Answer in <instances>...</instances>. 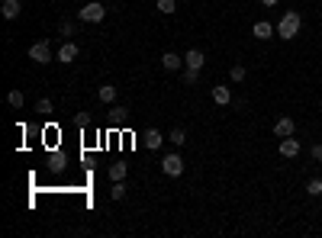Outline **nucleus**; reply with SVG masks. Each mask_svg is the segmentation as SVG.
Masks as SVG:
<instances>
[{
    "label": "nucleus",
    "mask_w": 322,
    "mask_h": 238,
    "mask_svg": "<svg viewBox=\"0 0 322 238\" xmlns=\"http://www.w3.org/2000/svg\"><path fill=\"white\" fill-rule=\"evenodd\" d=\"M161 171L168 177H181L184 174V158H181V154H164V158H161Z\"/></svg>",
    "instance_id": "3"
},
{
    "label": "nucleus",
    "mask_w": 322,
    "mask_h": 238,
    "mask_svg": "<svg viewBox=\"0 0 322 238\" xmlns=\"http://www.w3.org/2000/svg\"><path fill=\"white\" fill-rule=\"evenodd\" d=\"M161 68H164V71H181V68H184V58L174 55V52H164V55H161Z\"/></svg>",
    "instance_id": "9"
},
{
    "label": "nucleus",
    "mask_w": 322,
    "mask_h": 238,
    "mask_svg": "<svg viewBox=\"0 0 322 238\" xmlns=\"http://www.w3.org/2000/svg\"><path fill=\"white\" fill-rule=\"evenodd\" d=\"M155 10H158V13H164V16H171L174 10H177V4H174V0H155Z\"/></svg>",
    "instance_id": "15"
},
{
    "label": "nucleus",
    "mask_w": 322,
    "mask_h": 238,
    "mask_svg": "<svg viewBox=\"0 0 322 238\" xmlns=\"http://www.w3.org/2000/svg\"><path fill=\"white\" fill-rule=\"evenodd\" d=\"M203 62H206V58H203V52H200V49H190V52L184 55V68L200 71V68H203Z\"/></svg>",
    "instance_id": "8"
},
{
    "label": "nucleus",
    "mask_w": 322,
    "mask_h": 238,
    "mask_svg": "<svg viewBox=\"0 0 322 238\" xmlns=\"http://www.w3.org/2000/svg\"><path fill=\"white\" fill-rule=\"evenodd\" d=\"M300 26H303V16L296 13V10H287V13L280 16V23H277V35L280 39H296V35H300Z\"/></svg>",
    "instance_id": "1"
},
{
    "label": "nucleus",
    "mask_w": 322,
    "mask_h": 238,
    "mask_svg": "<svg viewBox=\"0 0 322 238\" xmlns=\"http://www.w3.org/2000/svg\"><path fill=\"white\" fill-rule=\"evenodd\" d=\"M78 16L84 19V23H100V19L106 16V10H103V4H100V0H87V4L78 10Z\"/></svg>",
    "instance_id": "2"
},
{
    "label": "nucleus",
    "mask_w": 322,
    "mask_h": 238,
    "mask_svg": "<svg viewBox=\"0 0 322 238\" xmlns=\"http://www.w3.org/2000/svg\"><path fill=\"white\" fill-rule=\"evenodd\" d=\"M277 151H280V158H296V154H300V142L287 135V138H280V148Z\"/></svg>",
    "instance_id": "6"
},
{
    "label": "nucleus",
    "mask_w": 322,
    "mask_h": 238,
    "mask_svg": "<svg viewBox=\"0 0 322 238\" xmlns=\"http://www.w3.org/2000/svg\"><path fill=\"white\" fill-rule=\"evenodd\" d=\"M252 35L264 42V39H271V35H274V26H271L268 19H258V23H255V29H252Z\"/></svg>",
    "instance_id": "10"
},
{
    "label": "nucleus",
    "mask_w": 322,
    "mask_h": 238,
    "mask_svg": "<svg viewBox=\"0 0 322 238\" xmlns=\"http://www.w3.org/2000/svg\"><path fill=\"white\" fill-rule=\"evenodd\" d=\"M35 113H39V116H49V113H52V100H39V103H35Z\"/></svg>",
    "instance_id": "21"
},
{
    "label": "nucleus",
    "mask_w": 322,
    "mask_h": 238,
    "mask_svg": "<svg viewBox=\"0 0 322 238\" xmlns=\"http://www.w3.org/2000/svg\"><path fill=\"white\" fill-rule=\"evenodd\" d=\"M126 174H129V164H123V161L110 164V181H126Z\"/></svg>",
    "instance_id": "13"
},
{
    "label": "nucleus",
    "mask_w": 322,
    "mask_h": 238,
    "mask_svg": "<svg viewBox=\"0 0 322 238\" xmlns=\"http://www.w3.org/2000/svg\"><path fill=\"white\" fill-rule=\"evenodd\" d=\"M62 35H68V39H71V35H74V26H71V23H62Z\"/></svg>",
    "instance_id": "24"
},
{
    "label": "nucleus",
    "mask_w": 322,
    "mask_h": 238,
    "mask_svg": "<svg viewBox=\"0 0 322 238\" xmlns=\"http://www.w3.org/2000/svg\"><path fill=\"white\" fill-rule=\"evenodd\" d=\"M171 142H174V145H184V142H187V132H184V129H174V132H171Z\"/></svg>",
    "instance_id": "23"
},
{
    "label": "nucleus",
    "mask_w": 322,
    "mask_h": 238,
    "mask_svg": "<svg viewBox=\"0 0 322 238\" xmlns=\"http://www.w3.org/2000/svg\"><path fill=\"white\" fill-rule=\"evenodd\" d=\"M261 4H264V7H274V4H277V0H261Z\"/></svg>",
    "instance_id": "26"
},
{
    "label": "nucleus",
    "mask_w": 322,
    "mask_h": 238,
    "mask_svg": "<svg viewBox=\"0 0 322 238\" xmlns=\"http://www.w3.org/2000/svg\"><path fill=\"white\" fill-rule=\"evenodd\" d=\"M313 158H316V161L322 164V145H313Z\"/></svg>",
    "instance_id": "25"
},
{
    "label": "nucleus",
    "mask_w": 322,
    "mask_h": 238,
    "mask_svg": "<svg viewBox=\"0 0 322 238\" xmlns=\"http://www.w3.org/2000/svg\"><path fill=\"white\" fill-rule=\"evenodd\" d=\"M161 142H164V135L158 132V129H148V132H145V145L155 151V148H161Z\"/></svg>",
    "instance_id": "14"
},
{
    "label": "nucleus",
    "mask_w": 322,
    "mask_h": 238,
    "mask_svg": "<svg viewBox=\"0 0 322 238\" xmlns=\"http://www.w3.org/2000/svg\"><path fill=\"white\" fill-rule=\"evenodd\" d=\"M7 103L20 110V106H23V93H20V90H10V93H7Z\"/></svg>",
    "instance_id": "20"
},
{
    "label": "nucleus",
    "mask_w": 322,
    "mask_h": 238,
    "mask_svg": "<svg viewBox=\"0 0 322 238\" xmlns=\"http://www.w3.org/2000/svg\"><path fill=\"white\" fill-rule=\"evenodd\" d=\"M29 58H32V62H39V65L52 62V49H49V42H35L32 49H29Z\"/></svg>",
    "instance_id": "4"
},
{
    "label": "nucleus",
    "mask_w": 322,
    "mask_h": 238,
    "mask_svg": "<svg viewBox=\"0 0 322 238\" xmlns=\"http://www.w3.org/2000/svg\"><path fill=\"white\" fill-rule=\"evenodd\" d=\"M293 132H296V123H293L290 116H280L277 123H274V135H277V138H287V135H293Z\"/></svg>",
    "instance_id": "5"
},
{
    "label": "nucleus",
    "mask_w": 322,
    "mask_h": 238,
    "mask_svg": "<svg viewBox=\"0 0 322 238\" xmlns=\"http://www.w3.org/2000/svg\"><path fill=\"white\" fill-rule=\"evenodd\" d=\"M306 193L309 196H322V181H319V177H313V181L306 184Z\"/></svg>",
    "instance_id": "17"
},
{
    "label": "nucleus",
    "mask_w": 322,
    "mask_h": 238,
    "mask_svg": "<svg viewBox=\"0 0 322 238\" xmlns=\"http://www.w3.org/2000/svg\"><path fill=\"white\" fill-rule=\"evenodd\" d=\"M97 97H100L103 103H113V100H116V87H113V84H103V87L97 90Z\"/></svg>",
    "instance_id": "16"
},
{
    "label": "nucleus",
    "mask_w": 322,
    "mask_h": 238,
    "mask_svg": "<svg viewBox=\"0 0 322 238\" xmlns=\"http://www.w3.org/2000/svg\"><path fill=\"white\" fill-rule=\"evenodd\" d=\"M74 58H78V45L68 39V42L62 45V49H58V62H62V65H71Z\"/></svg>",
    "instance_id": "7"
},
{
    "label": "nucleus",
    "mask_w": 322,
    "mask_h": 238,
    "mask_svg": "<svg viewBox=\"0 0 322 238\" xmlns=\"http://www.w3.org/2000/svg\"><path fill=\"white\" fill-rule=\"evenodd\" d=\"M20 0H4V4H0V13H4V19H16L20 16Z\"/></svg>",
    "instance_id": "11"
},
{
    "label": "nucleus",
    "mask_w": 322,
    "mask_h": 238,
    "mask_svg": "<svg viewBox=\"0 0 322 238\" xmlns=\"http://www.w3.org/2000/svg\"><path fill=\"white\" fill-rule=\"evenodd\" d=\"M110 196H113V200H126V184H123V181H113Z\"/></svg>",
    "instance_id": "18"
},
{
    "label": "nucleus",
    "mask_w": 322,
    "mask_h": 238,
    "mask_svg": "<svg viewBox=\"0 0 322 238\" xmlns=\"http://www.w3.org/2000/svg\"><path fill=\"white\" fill-rule=\"evenodd\" d=\"M213 100H216L219 106H229L232 103V90L225 87V84H219V87H213Z\"/></svg>",
    "instance_id": "12"
},
{
    "label": "nucleus",
    "mask_w": 322,
    "mask_h": 238,
    "mask_svg": "<svg viewBox=\"0 0 322 238\" xmlns=\"http://www.w3.org/2000/svg\"><path fill=\"white\" fill-rule=\"evenodd\" d=\"M197 77H200V71H194V68H184V84H197Z\"/></svg>",
    "instance_id": "22"
},
{
    "label": "nucleus",
    "mask_w": 322,
    "mask_h": 238,
    "mask_svg": "<svg viewBox=\"0 0 322 238\" xmlns=\"http://www.w3.org/2000/svg\"><path fill=\"white\" fill-rule=\"evenodd\" d=\"M229 74H232V81L238 84V81H245V74H248V71H245V65H232V71H229Z\"/></svg>",
    "instance_id": "19"
}]
</instances>
